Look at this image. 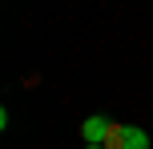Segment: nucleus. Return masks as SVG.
<instances>
[{
    "label": "nucleus",
    "instance_id": "f257e3e1",
    "mask_svg": "<svg viewBox=\"0 0 153 149\" xmlns=\"http://www.w3.org/2000/svg\"><path fill=\"white\" fill-rule=\"evenodd\" d=\"M105 149H149V137L137 125H113L105 137Z\"/></svg>",
    "mask_w": 153,
    "mask_h": 149
},
{
    "label": "nucleus",
    "instance_id": "f03ea898",
    "mask_svg": "<svg viewBox=\"0 0 153 149\" xmlns=\"http://www.w3.org/2000/svg\"><path fill=\"white\" fill-rule=\"evenodd\" d=\"M109 129H113V121H105V117H89V121L81 125V137H85V145H105Z\"/></svg>",
    "mask_w": 153,
    "mask_h": 149
},
{
    "label": "nucleus",
    "instance_id": "7ed1b4c3",
    "mask_svg": "<svg viewBox=\"0 0 153 149\" xmlns=\"http://www.w3.org/2000/svg\"><path fill=\"white\" fill-rule=\"evenodd\" d=\"M85 149H105V145H85Z\"/></svg>",
    "mask_w": 153,
    "mask_h": 149
}]
</instances>
